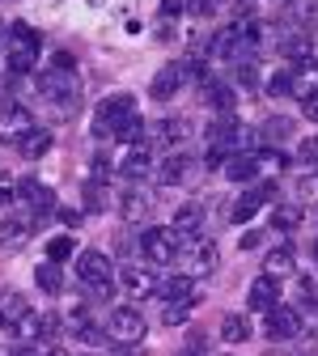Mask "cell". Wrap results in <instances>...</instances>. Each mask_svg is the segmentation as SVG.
<instances>
[{
  "mask_svg": "<svg viewBox=\"0 0 318 356\" xmlns=\"http://www.w3.org/2000/svg\"><path fill=\"white\" fill-rule=\"evenodd\" d=\"M34 280H38L42 293H60V289H64V276H60V267H56V263H42L38 272H34Z\"/></svg>",
  "mask_w": 318,
  "mask_h": 356,
  "instance_id": "33",
  "label": "cell"
},
{
  "mask_svg": "<svg viewBox=\"0 0 318 356\" xmlns=\"http://www.w3.org/2000/svg\"><path fill=\"white\" fill-rule=\"evenodd\" d=\"M187 314H191L187 301H170V305L161 309V323H166V327H178V323H187Z\"/></svg>",
  "mask_w": 318,
  "mask_h": 356,
  "instance_id": "37",
  "label": "cell"
},
{
  "mask_svg": "<svg viewBox=\"0 0 318 356\" xmlns=\"http://www.w3.org/2000/svg\"><path fill=\"white\" fill-rule=\"evenodd\" d=\"M56 331H60V318L56 314H34V309H30V314L22 318V327H17V335L26 343H38V348H51Z\"/></svg>",
  "mask_w": 318,
  "mask_h": 356,
  "instance_id": "10",
  "label": "cell"
},
{
  "mask_svg": "<svg viewBox=\"0 0 318 356\" xmlns=\"http://www.w3.org/2000/svg\"><path fill=\"white\" fill-rule=\"evenodd\" d=\"M263 335H267L271 343L297 339V335H301V314H297V309H289V305H271L267 314H263Z\"/></svg>",
  "mask_w": 318,
  "mask_h": 356,
  "instance_id": "8",
  "label": "cell"
},
{
  "mask_svg": "<svg viewBox=\"0 0 318 356\" xmlns=\"http://www.w3.org/2000/svg\"><path fill=\"white\" fill-rule=\"evenodd\" d=\"M255 42H259V26L255 22H238V26L221 30L212 38V56L216 60H238V64H246V56L255 51Z\"/></svg>",
  "mask_w": 318,
  "mask_h": 356,
  "instance_id": "2",
  "label": "cell"
},
{
  "mask_svg": "<svg viewBox=\"0 0 318 356\" xmlns=\"http://www.w3.org/2000/svg\"><path fill=\"white\" fill-rule=\"evenodd\" d=\"M200 94H204V102H208L212 111H221V115H230V111H234V102H238V98H234V89L225 85V81H212V76L200 85Z\"/></svg>",
  "mask_w": 318,
  "mask_h": 356,
  "instance_id": "14",
  "label": "cell"
},
{
  "mask_svg": "<svg viewBox=\"0 0 318 356\" xmlns=\"http://www.w3.org/2000/svg\"><path fill=\"white\" fill-rule=\"evenodd\" d=\"M267 94L271 98H285V94H293V68H280L276 76L267 81Z\"/></svg>",
  "mask_w": 318,
  "mask_h": 356,
  "instance_id": "35",
  "label": "cell"
},
{
  "mask_svg": "<svg viewBox=\"0 0 318 356\" xmlns=\"http://www.w3.org/2000/svg\"><path fill=\"white\" fill-rule=\"evenodd\" d=\"M187 153H170L166 161H161V170H157V183L161 187H174V183H183V178H187Z\"/></svg>",
  "mask_w": 318,
  "mask_h": 356,
  "instance_id": "19",
  "label": "cell"
},
{
  "mask_svg": "<svg viewBox=\"0 0 318 356\" xmlns=\"http://www.w3.org/2000/svg\"><path fill=\"white\" fill-rule=\"evenodd\" d=\"M89 174H94V183H106V178H111V161L98 153V157H94V170H89Z\"/></svg>",
  "mask_w": 318,
  "mask_h": 356,
  "instance_id": "44",
  "label": "cell"
},
{
  "mask_svg": "<svg viewBox=\"0 0 318 356\" xmlns=\"http://www.w3.org/2000/svg\"><path fill=\"white\" fill-rule=\"evenodd\" d=\"M145 212H149V200H145L141 191H127V195L119 200V216H123V220H145Z\"/></svg>",
  "mask_w": 318,
  "mask_h": 356,
  "instance_id": "29",
  "label": "cell"
},
{
  "mask_svg": "<svg viewBox=\"0 0 318 356\" xmlns=\"http://www.w3.org/2000/svg\"><path fill=\"white\" fill-rule=\"evenodd\" d=\"M305 115H310V119L318 123V98H310V102H305Z\"/></svg>",
  "mask_w": 318,
  "mask_h": 356,
  "instance_id": "51",
  "label": "cell"
},
{
  "mask_svg": "<svg viewBox=\"0 0 318 356\" xmlns=\"http://www.w3.org/2000/svg\"><path fill=\"white\" fill-rule=\"evenodd\" d=\"M301 225V208H293V204H280L276 212H271V229H285V234H293Z\"/></svg>",
  "mask_w": 318,
  "mask_h": 356,
  "instance_id": "31",
  "label": "cell"
},
{
  "mask_svg": "<svg viewBox=\"0 0 318 356\" xmlns=\"http://www.w3.org/2000/svg\"><path fill=\"white\" fill-rule=\"evenodd\" d=\"M85 208H89V212L111 208V191H106L102 183H89V187H85Z\"/></svg>",
  "mask_w": 318,
  "mask_h": 356,
  "instance_id": "34",
  "label": "cell"
},
{
  "mask_svg": "<svg viewBox=\"0 0 318 356\" xmlns=\"http://www.w3.org/2000/svg\"><path fill=\"white\" fill-rule=\"evenodd\" d=\"M225 174H230L234 183H251V178L259 174V157H255V153H238V157H230Z\"/></svg>",
  "mask_w": 318,
  "mask_h": 356,
  "instance_id": "24",
  "label": "cell"
},
{
  "mask_svg": "<svg viewBox=\"0 0 318 356\" xmlns=\"http://www.w3.org/2000/svg\"><path fill=\"white\" fill-rule=\"evenodd\" d=\"M72 238H51V246H47V263H64V259H72Z\"/></svg>",
  "mask_w": 318,
  "mask_h": 356,
  "instance_id": "38",
  "label": "cell"
},
{
  "mask_svg": "<svg viewBox=\"0 0 318 356\" xmlns=\"http://www.w3.org/2000/svg\"><path fill=\"white\" fill-rule=\"evenodd\" d=\"M38 51H42L38 30L26 26V22H13V26H9V72H13V76L30 72V68L38 64Z\"/></svg>",
  "mask_w": 318,
  "mask_h": 356,
  "instance_id": "1",
  "label": "cell"
},
{
  "mask_svg": "<svg viewBox=\"0 0 318 356\" xmlns=\"http://www.w3.org/2000/svg\"><path fill=\"white\" fill-rule=\"evenodd\" d=\"M238 81H242L246 89H255V85H259V68H255V64H238Z\"/></svg>",
  "mask_w": 318,
  "mask_h": 356,
  "instance_id": "42",
  "label": "cell"
},
{
  "mask_svg": "<svg viewBox=\"0 0 318 356\" xmlns=\"http://www.w3.org/2000/svg\"><path fill=\"white\" fill-rule=\"evenodd\" d=\"M42 356H68V352H64L60 343H51V348H42Z\"/></svg>",
  "mask_w": 318,
  "mask_h": 356,
  "instance_id": "52",
  "label": "cell"
},
{
  "mask_svg": "<svg viewBox=\"0 0 318 356\" xmlns=\"http://www.w3.org/2000/svg\"><path fill=\"white\" fill-rule=\"evenodd\" d=\"M183 9H187V0H161V13H166V17H178Z\"/></svg>",
  "mask_w": 318,
  "mask_h": 356,
  "instance_id": "47",
  "label": "cell"
},
{
  "mask_svg": "<svg viewBox=\"0 0 318 356\" xmlns=\"http://www.w3.org/2000/svg\"><path fill=\"white\" fill-rule=\"evenodd\" d=\"M191 13H212V0H187Z\"/></svg>",
  "mask_w": 318,
  "mask_h": 356,
  "instance_id": "48",
  "label": "cell"
},
{
  "mask_svg": "<svg viewBox=\"0 0 318 356\" xmlns=\"http://www.w3.org/2000/svg\"><path fill=\"white\" fill-rule=\"evenodd\" d=\"M255 246H259V234H255V229H251V234H242V250H255Z\"/></svg>",
  "mask_w": 318,
  "mask_h": 356,
  "instance_id": "50",
  "label": "cell"
},
{
  "mask_svg": "<svg viewBox=\"0 0 318 356\" xmlns=\"http://www.w3.org/2000/svg\"><path fill=\"white\" fill-rule=\"evenodd\" d=\"M77 335H81V339H85V343H102V339H106V331H98V327H94V323H85V327H81V331H77Z\"/></svg>",
  "mask_w": 318,
  "mask_h": 356,
  "instance_id": "45",
  "label": "cell"
},
{
  "mask_svg": "<svg viewBox=\"0 0 318 356\" xmlns=\"http://www.w3.org/2000/svg\"><path fill=\"white\" fill-rule=\"evenodd\" d=\"M200 220H204V208H200L196 200H187V204H178V208H174V229H178V234H187V238H196V229H200Z\"/></svg>",
  "mask_w": 318,
  "mask_h": 356,
  "instance_id": "16",
  "label": "cell"
},
{
  "mask_svg": "<svg viewBox=\"0 0 318 356\" xmlns=\"http://www.w3.org/2000/svg\"><path fill=\"white\" fill-rule=\"evenodd\" d=\"M30 314V301L22 293L0 289V327H22V318Z\"/></svg>",
  "mask_w": 318,
  "mask_h": 356,
  "instance_id": "12",
  "label": "cell"
},
{
  "mask_svg": "<svg viewBox=\"0 0 318 356\" xmlns=\"http://www.w3.org/2000/svg\"><path fill=\"white\" fill-rule=\"evenodd\" d=\"M280 56L293 60V68L305 64V60H310V38H305V34H289V38L280 42Z\"/></svg>",
  "mask_w": 318,
  "mask_h": 356,
  "instance_id": "28",
  "label": "cell"
},
{
  "mask_svg": "<svg viewBox=\"0 0 318 356\" xmlns=\"http://www.w3.org/2000/svg\"><path fill=\"white\" fill-rule=\"evenodd\" d=\"M30 131H34V115H30L26 106H17V102H5V106H0V136H5V140H17V145H22Z\"/></svg>",
  "mask_w": 318,
  "mask_h": 356,
  "instance_id": "11",
  "label": "cell"
},
{
  "mask_svg": "<svg viewBox=\"0 0 318 356\" xmlns=\"http://www.w3.org/2000/svg\"><path fill=\"white\" fill-rule=\"evenodd\" d=\"M293 98H301V102H310V98H318V64H297L293 68Z\"/></svg>",
  "mask_w": 318,
  "mask_h": 356,
  "instance_id": "15",
  "label": "cell"
},
{
  "mask_svg": "<svg viewBox=\"0 0 318 356\" xmlns=\"http://www.w3.org/2000/svg\"><path fill=\"white\" fill-rule=\"evenodd\" d=\"M221 339H225V343H246V339H251V318L230 314V318L221 323Z\"/></svg>",
  "mask_w": 318,
  "mask_h": 356,
  "instance_id": "27",
  "label": "cell"
},
{
  "mask_svg": "<svg viewBox=\"0 0 318 356\" xmlns=\"http://www.w3.org/2000/svg\"><path fill=\"white\" fill-rule=\"evenodd\" d=\"M77 272H81V284H85L89 297H111V293H115V267H111L106 254L85 250V254L77 259Z\"/></svg>",
  "mask_w": 318,
  "mask_h": 356,
  "instance_id": "3",
  "label": "cell"
},
{
  "mask_svg": "<svg viewBox=\"0 0 318 356\" xmlns=\"http://www.w3.org/2000/svg\"><path fill=\"white\" fill-rule=\"evenodd\" d=\"M0 30H5V26H0Z\"/></svg>",
  "mask_w": 318,
  "mask_h": 356,
  "instance_id": "54",
  "label": "cell"
},
{
  "mask_svg": "<svg viewBox=\"0 0 318 356\" xmlns=\"http://www.w3.org/2000/svg\"><path fill=\"white\" fill-rule=\"evenodd\" d=\"M178 85H183V72H178V64H166V68L149 81V98L166 102V98H174V94H178Z\"/></svg>",
  "mask_w": 318,
  "mask_h": 356,
  "instance_id": "13",
  "label": "cell"
},
{
  "mask_svg": "<svg viewBox=\"0 0 318 356\" xmlns=\"http://www.w3.org/2000/svg\"><path fill=\"white\" fill-rule=\"evenodd\" d=\"M246 301H251V309H271V301H276V280L271 276H259V280H251V293H246Z\"/></svg>",
  "mask_w": 318,
  "mask_h": 356,
  "instance_id": "21",
  "label": "cell"
},
{
  "mask_svg": "<svg viewBox=\"0 0 318 356\" xmlns=\"http://www.w3.org/2000/svg\"><path fill=\"white\" fill-rule=\"evenodd\" d=\"M183 234H178L174 225H149L141 234V250L149 254V263H174L178 254H183Z\"/></svg>",
  "mask_w": 318,
  "mask_h": 356,
  "instance_id": "4",
  "label": "cell"
},
{
  "mask_svg": "<svg viewBox=\"0 0 318 356\" xmlns=\"http://www.w3.org/2000/svg\"><path fill=\"white\" fill-rule=\"evenodd\" d=\"M119 284L127 289V293H153L157 284H153V272H145V267H119Z\"/></svg>",
  "mask_w": 318,
  "mask_h": 356,
  "instance_id": "20",
  "label": "cell"
},
{
  "mask_svg": "<svg viewBox=\"0 0 318 356\" xmlns=\"http://www.w3.org/2000/svg\"><path fill=\"white\" fill-rule=\"evenodd\" d=\"M17 149H22V153H26L30 161H34V157H42V153L51 149V131H42V127H34V131H30V136H26V140H22Z\"/></svg>",
  "mask_w": 318,
  "mask_h": 356,
  "instance_id": "30",
  "label": "cell"
},
{
  "mask_svg": "<svg viewBox=\"0 0 318 356\" xmlns=\"http://www.w3.org/2000/svg\"><path fill=\"white\" fill-rule=\"evenodd\" d=\"M22 195V183H13L9 174H0V204H13Z\"/></svg>",
  "mask_w": 318,
  "mask_h": 356,
  "instance_id": "41",
  "label": "cell"
},
{
  "mask_svg": "<svg viewBox=\"0 0 318 356\" xmlns=\"http://www.w3.org/2000/svg\"><path fill=\"white\" fill-rule=\"evenodd\" d=\"M297 157H301L305 165H318V136H310V140L301 145V153H297Z\"/></svg>",
  "mask_w": 318,
  "mask_h": 356,
  "instance_id": "43",
  "label": "cell"
},
{
  "mask_svg": "<svg viewBox=\"0 0 318 356\" xmlns=\"http://www.w3.org/2000/svg\"><path fill=\"white\" fill-rule=\"evenodd\" d=\"M111 356H145L141 343H111Z\"/></svg>",
  "mask_w": 318,
  "mask_h": 356,
  "instance_id": "46",
  "label": "cell"
},
{
  "mask_svg": "<svg viewBox=\"0 0 318 356\" xmlns=\"http://www.w3.org/2000/svg\"><path fill=\"white\" fill-rule=\"evenodd\" d=\"M301 195H305V200L318 195V178H305V183H301Z\"/></svg>",
  "mask_w": 318,
  "mask_h": 356,
  "instance_id": "49",
  "label": "cell"
},
{
  "mask_svg": "<svg viewBox=\"0 0 318 356\" xmlns=\"http://www.w3.org/2000/svg\"><path fill=\"white\" fill-rule=\"evenodd\" d=\"M314 263H318V242H314Z\"/></svg>",
  "mask_w": 318,
  "mask_h": 356,
  "instance_id": "53",
  "label": "cell"
},
{
  "mask_svg": "<svg viewBox=\"0 0 318 356\" xmlns=\"http://www.w3.org/2000/svg\"><path fill=\"white\" fill-rule=\"evenodd\" d=\"M161 293H166L170 301H187V305H196V280H191V276H174V280H166Z\"/></svg>",
  "mask_w": 318,
  "mask_h": 356,
  "instance_id": "26",
  "label": "cell"
},
{
  "mask_svg": "<svg viewBox=\"0 0 318 356\" xmlns=\"http://www.w3.org/2000/svg\"><path fill=\"white\" fill-rule=\"evenodd\" d=\"M119 170H123L127 178H145V174L153 170V153H149V145H136V149L119 161Z\"/></svg>",
  "mask_w": 318,
  "mask_h": 356,
  "instance_id": "17",
  "label": "cell"
},
{
  "mask_svg": "<svg viewBox=\"0 0 318 356\" xmlns=\"http://www.w3.org/2000/svg\"><path fill=\"white\" fill-rule=\"evenodd\" d=\"M187 136H191V119H161L157 123V145H166V149H174Z\"/></svg>",
  "mask_w": 318,
  "mask_h": 356,
  "instance_id": "18",
  "label": "cell"
},
{
  "mask_svg": "<svg viewBox=\"0 0 318 356\" xmlns=\"http://www.w3.org/2000/svg\"><path fill=\"white\" fill-rule=\"evenodd\" d=\"M132 115H136L132 94H111V98L98 106V115H94V131H98V136H119Z\"/></svg>",
  "mask_w": 318,
  "mask_h": 356,
  "instance_id": "5",
  "label": "cell"
},
{
  "mask_svg": "<svg viewBox=\"0 0 318 356\" xmlns=\"http://www.w3.org/2000/svg\"><path fill=\"white\" fill-rule=\"evenodd\" d=\"M26 220H5L0 225V254H9V250H22L26 246Z\"/></svg>",
  "mask_w": 318,
  "mask_h": 356,
  "instance_id": "25",
  "label": "cell"
},
{
  "mask_svg": "<svg viewBox=\"0 0 318 356\" xmlns=\"http://www.w3.org/2000/svg\"><path fill=\"white\" fill-rule=\"evenodd\" d=\"M22 200H26L30 208H38V216L56 208V191H51V187H42V183H22Z\"/></svg>",
  "mask_w": 318,
  "mask_h": 356,
  "instance_id": "23",
  "label": "cell"
},
{
  "mask_svg": "<svg viewBox=\"0 0 318 356\" xmlns=\"http://www.w3.org/2000/svg\"><path fill=\"white\" fill-rule=\"evenodd\" d=\"M38 89L47 98H56L60 106H72V98H81V81H77V72H60V68H47L38 76Z\"/></svg>",
  "mask_w": 318,
  "mask_h": 356,
  "instance_id": "9",
  "label": "cell"
},
{
  "mask_svg": "<svg viewBox=\"0 0 318 356\" xmlns=\"http://www.w3.org/2000/svg\"><path fill=\"white\" fill-rule=\"evenodd\" d=\"M289 131H293V119H267L263 123V136L267 140H289Z\"/></svg>",
  "mask_w": 318,
  "mask_h": 356,
  "instance_id": "39",
  "label": "cell"
},
{
  "mask_svg": "<svg viewBox=\"0 0 318 356\" xmlns=\"http://www.w3.org/2000/svg\"><path fill=\"white\" fill-rule=\"evenodd\" d=\"M145 331H149L145 314H141V309H132V305L115 309V314H111V323H106V335H111V343H141V339H145Z\"/></svg>",
  "mask_w": 318,
  "mask_h": 356,
  "instance_id": "7",
  "label": "cell"
},
{
  "mask_svg": "<svg viewBox=\"0 0 318 356\" xmlns=\"http://www.w3.org/2000/svg\"><path fill=\"white\" fill-rule=\"evenodd\" d=\"M178 263H183V276H191V280H196V276H208L212 267L221 263L216 242H212V238H200V234L187 238V242H183V254H178Z\"/></svg>",
  "mask_w": 318,
  "mask_h": 356,
  "instance_id": "6",
  "label": "cell"
},
{
  "mask_svg": "<svg viewBox=\"0 0 318 356\" xmlns=\"http://www.w3.org/2000/svg\"><path fill=\"white\" fill-rule=\"evenodd\" d=\"M293 250L289 246H280V250H271L267 259H263V276H271V280H280V276H293Z\"/></svg>",
  "mask_w": 318,
  "mask_h": 356,
  "instance_id": "22",
  "label": "cell"
},
{
  "mask_svg": "<svg viewBox=\"0 0 318 356\" xmlns=\"http://www.w3.org/2000/svg\"><path fill=\"white\" fill-rule=\"evenodd\" d=\"M115 140H123V145H141V140H145V119H141V115H132V119H127V127L119 131Z\"/></svg>",
  "mask_w": 318,
  "mask_h": 356,
  "instance_id": "36",
  "label": "cell"
},
{
  "mask_svg": "<svg viewBox=\"0 0 318 356\" xmlns=\"http://www.w3.org/2000/svg\"><path fill=\"white\" fill-rule=\"evenodd\" d=\"M183 356H208V335L204 331H191L187 335V352Z\"/></svg>",
  "mask_w": 318,
  "mask_h": 356,
  "instance_id": "40",
  "label": "cell"
},
{
  "mask_svg": "<svg viewBox=\"0 0 318 356\" xmlns=\"http://www.w3.org/2000/svg\"><path fill=\"white\" fill-rule=\"evenodd\" d=\"M259 204H263V195H259V191H246V195L234 204V212H230V216H234V225H246V220L259 212Z\"/></svg>",
  "mask_w": 318,
  "mask_h": 356,
  "instance_id": "32",
  "label": "cell"
}]
</instances>
